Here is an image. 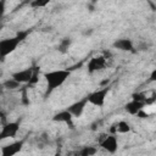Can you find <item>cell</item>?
<instances>
[{
    "instance_id": "cell-1",
    "label": "cell",
    "mask_w": 156,
    "mask_h": 156,
    "mask_svg": "<svg viewBox=\"0 0 156 156\" xmlns=\"http://www.w3.org/2000/svg\"><path fill=\"white\" fill-rule=\"evenodd\" d=\"M71 71L69 69H54V71H48L43 74L45 83H46V91H45V98H48L55 89L62 87L65 82L69 78Z\"/></svg>"
},
{
    "instance_id": "cell-2",
    "label": "cell",
    "mask_w": 156,
    "mask_h": 156,
    "mask_svg": "<svg viewBox=\"0 0 156 156\" xmlns=\"http://www.w3.org/2000/svg\"><path fill=\"white\" fill-rule=\"evenodd\" d=\"M29 32L30 30H21L18 33H16L13 37L5 38V39L0 40V56H1V58L4 60L7 55L12 54L17 49V46L27 39Z\"/></svg>"
},
{
    "instance_id": "cell-3",
    "label": "cell",
    "mask_w": 156,
    "mask_h": 156,
    "mask_svg": "<svg viewBox=\"0 0 156 156\" xmlns=\"http://www.w3.org/2000/svg\"><path fill=\"white\" fill-rule=\"evenodd\" d=\"M108 93H110V87L108 85L101 87L100 89H98V90L88 94V101L93 106L102 107L105 105V101H106V98H107V94Z\"/></svg>"
},
{
    "instance_id": "cell-4",
    "label": "cell",
    "mask_w": 156,
    "mask_h": 156,
    "mask_svg": "<svg viewBox=\"0 0 156 156\" xmlns=\"http://www.w3.org/2000/svg\"><path fill=\"white\" fill-rule=\"evenodd\" d=\"M99 145L108 154H115L118 149V140L117 134H101V138L99 139Z\"/></svg>"
},
{
    "instance_id": "cell-5",
    "label": "cell",
    "mask_w": 156,
    "mask_h": 156,
    "mask_svg": "<svg viewBox=\"0 0 156 156\" xmlns=\"http://www.w3.org/2000/svg\"><path fill=\"white\" fill-rule=\"evenodd\" d=\"M20 130V121L13 122H6L1 126L0 130V140L7 139V138H15Z\"/></svg>"
},
{
    "instance_id": "cell-6",
    "label": "cell",
    "mask_w": 156,
    "mask_h": 156,
    "mask_svg": "<svg viewBox=\"0 0 156 156\" xmlns=\"http://www.w3.org/2000/svg\"><path fill=\"white\" fill-rule=\"evenodd\" d=\"M107 65V58L104 55H99V56H93L87 65V69L88 73H94L98 71H101L106 67Z\"/></svg>"
},
{
    "instance_id": "cell-7",
    "label": "cell",
    "mask_w": 156,
    "mask_h": 156,
    "mask_svg": "<svg viewBox=\"0 0 156 156\" xmlns=\"http://www.w3.org/2000/svg\"><path fill=\"white\" fill-rule=\"evenodd\" d=\"M88 104H89V101H88V95H87V96H84V98L79 99L78 101H76V102L71 104V105L67 107V110L72 113V116H73V117L79 118V117L83 115V112L85 111V107H87V105H88Z\"/></svg>"
},
{
    "instance_id": "cell-8",
    "label": "cell",
    "mask_w": 156,
    "mask_h": 156,
    "mask_svg": "<svg viewBox=\"0 0 156 156\" xmlns=\"http://www.w3.org/2000/svg\"><path fill=\"white\" fill-rule=\"evenodd\" d=\"M34 71H35V67H29V68H26V69H21V71L13 72L11 74V77L15 78L21 84H28L30 82L33 74H34Z\"/></svg>"
},
{
    "instance_id": "cell-9",
    "label": "cell",
    "mask_w": 156,
    "mask_h": 156,
    "mask_svg": "<svg viewBox=\"0 0 156 156\" xmlns=\"http://www.w3.org/2000/svg\"><path fill=\"white\" fill-rule=\"evenodd\" d=\"M73 116H72V113L67 110V108H65V110H62V111H58V112H56L54 116H52V121L54 122H58V123H66L71 129H73V127H74V124H73Z\"/></svg>"
},
{
    "instance_id": "cell-10",
    "label": "cell",
    "mask_w": 156,
    "mask_h": 156,
    "mask_svg": "<svg viewBox=\"0 0 156 156\" xmlns=\"http://www.w3.org/2000/svg\"><path fill=\"white\" fill-rule=\"evenodd\" d=\"M24 144V139H21L18 141H13L9 145H5L1 147L0 152H1V156H13L16 154H18L21 150H22V146Z\"/></svg>"
},
{
    "instance_id": "cell-11",
    "label": "cell",
    "mask_w": 156,
    "mask_h": 156,
    "mask_svg": "<svg viewBox=\"0 0 156 156\" xmlns=\"http://www.w3.org/2000/svg\"><path fill=\"white\" fill-rule=\"evenodd\" d=\"M113 49L119 50V51H126V52H134V44L132 41V39L129 38H119L116 39L112 44Z\"/></svg>"
},
{
    "instance_id": "cell-12",
    "label": "cell",
    "mask_w": 156,
    "mask_h": 156,
    "mask_svg": "<svg viewBox=\"0 0 156 156\" xmlns=\"http://www.w3.org/2000/svg\"><path fill=\"white\" fill-rule=\"evenodd\" d=\"M145 106H146L145 102L132 99L130 101H128V102L124 105V110H126V112H127L128 115H130V116H136L138 112H139L140 110H143Z\"/></svg>"
},
{
    "instance_id": "cell-13",
    "label": "cell",
    "mask_w": 156,
    "mask_h": 156,
    "mask_svg": "<svg viewBox=\"0 0 156 156\" xmlns=\"http://www.w3.org/2000/svg\"><path fill=\"white\" fill-rule=\"evenodd\" d=\"M21 83L20 82H17L15 78H7L6 80H4L2 82V88L4 89H6V90H16V89H18V88H21Z\"/></svg>"
},
{
    "instance_id": "cell-14",
    "label": "cell",
    "mask_w": 156,
    "mask_h": 156,
    "mask_svg": "<svg viewBox=\"0 0 156 156\" xmlns=\"http://www.w3.org/2000/svg\"><path fill=\"white\" fill-rule=\"evenodd\" d=\"M116 130L119 134H126L132 130V127L127 121H118L116 122Z\"/></svg>"
},
{
    "instance_id": "cell-15",
    "label": "cell",
    "mask_w": 156,
    "mask_h": 156,
    "mask_svg": "<svg viewBox=\"0 0 156 156\" xmlns=\"http://www.w3.org/2000/svg\"><path fill=\"white\" fill-rule=\"evenodd\" d=\"M71 44H72V40H71L69 38H63V39L60 40V43H58V45H57V50H58L61 54H66V52L68 51Z\"/></svg>"
},
{
    "instance_id": "cell-16",
    "label": "cell",
    "mask_w": 156,
    "mask_h": 156,
    "mask_svg": "<svg viewBox=\"0 0 156 156\" xmlns=\"http://www.w3.org/2000/svg\"><path fill=\"white\" fill-rule=\"evenodd\" d=\"M96 152H98V149L95 146H83L80 150L77 151V154L80 156H93Z\"/></svg>"
},
{
    "instance_id": "cell-17",
    "label": "cell",
    "mask_w": 156,
    "mask_h": 156,
    "mask_svg": "<svg viewBox=\"0 0 156 156\" xmlns=\"http://www.w3.org/2000/svg\"><path fill=\"white\" fill-rule=\"evenodd\" d=\"M51 0H32L30 1V7L32 9H43L50 4Z\"/></svg>"
},
{
    "instance_id": "cell-18",
    "label": "cell",
    "mask_w": 156,
    "mask_h": 156,
    "mask_svg": "<svg viewBox=\"0 0 156 156\" xmlns=\"http://www.w3.org/2000/svg\"><path fill=\"white\" fill-rule=\"evenodd\" d=\"M38 80H39V68H38V67H35L34 74H33L32 79H30V82H29L27 85H28V87H29V85H34V84H37V83H38Z\"/></svg>"
},
{
    "instance_id": "cell-19",
    "label": "cell",
    "mask_w": 156,
    "mask_h": 156,
    "mask_svg": "<svg viewBox=\"0 0 156 156\" xmlns=\"http://www.w3.org/2000/svg\"><path fill=\"white\" fill-rule=\"evenodd\" d=\"M132 99L138 100V101H143V102H145L146 94H145V93H134V94H132Z\"/></svg>"
},
{
    "instance_id": "cell-20",
    "label": "cell",
    "mask_w": 156,
    "mask_h": 156,
    "mask_svg": "<svg viewBox=\"0 0 156 156\" xmlns=\"http://www.w3.org/2000/svg\"><path fill=\"white\" fill-rule=\"evenodd\" d=\"M156 102V91H152V94L150 96L146 95V99H145V105H152Z\"/></svg>"
},
{
    "instance_id": "cell-21",
    "label": "cell",
    "mask_w": 156,
    "mask_h": 156,
    "mask_svg": "<svg viewBox=\"0 0 156 156\" xmlns=\"http://www.w3.org/2000/svg\"><path fill=\"white\" fill-rule=\"evenodd\" d=\"M22 104L23 105H29V99H28V96H27V89L24 88L23 89V91H22Z\"/></svg>"
},
{
    "instance_id": "cell-22",
    "label": "cell",
    "mask_w": 156,
    "mask_h": 156,
    "mask_svg": "<svg viewBox=\"0 0 156 156\" xmlns=\"http://www.w3.org/2000/svg\"><path fill=\"white\" fill-rule=\"evenodd\" d=\"M139 118H147L149 117V113L147 112H145V110L143 108V110H140L139 112H138V115H136Z\"/></svg>"
},
{
    "instance_id": "cell-23",
    "label": "cell",
    "mask_w": 156,
    "mask_h": 156,
    "mask_svg": "<svg viewBox=\"0 0 156 156\" xmlns=\"http://www.w3.org/2000/svg\"><path fill=\"white\" fill-rule=\"evenodd\" d=\"M149 82H156V68H154L150 73V77H149Z\"/></svg>"
},
{
    "instance_id": "cell-24",
    "label": "cell",
    "mask_w": 156,
    "mask_h": 156,
    "mask_svg": "<svg viewBox=\"0 0 156 156\" xmlns=\"http://www.w3.org/2000/svg\"><path fill=\"white\" fill-rule=\"evenodd\" d=\"M91 33H93V29H91V28H90V29H89V30H85V32H84V33H83V34H84V35H85V37H87V35H90V34H91Z\"/></svg>"
},
{
    "instance_id": "cell-25",
    "label": "cell",
    "mask_w": 156,
    "mask_h": 156,
    "mask_svg": "<svg viewBox=\"0 0 156 156\" xmlns=\"http://www.w3.org/2000/svg\"><path fill=\"white\" fill-rule=\"evenodd\" d=\"M91 1V4H96L98 2V0H90Z\"/></svg>"
},
{
    "instance_id": "cell-26",
    "label": "cell",
    "mask_w": 156,
    "mask_h": 156,
    "mask_svg": "<svg viewBox=\"0 0 156 156\" xmlns=\"http://www.w3.org/2000/svg\"><path fill=\"white\" fill-rule=\"evenodd\" d=\"M155 1H156V0H155Z\"/></svg>"
}]
</instances>
